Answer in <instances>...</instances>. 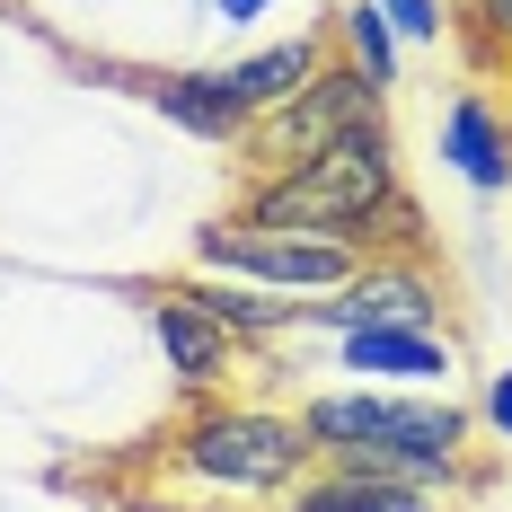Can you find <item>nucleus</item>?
<instances>
[{
	"mask_svg": "<svg viewBox=\"0 0 512 512\" xmlns=\"http://www.w3.org/2000/svg\"><path fill=\"white\" fill-rule=\"evenodd\" d=\"M309 442L327 468H371V477H460V407L442 398H389V389H336L301 407Z\"/></svg>",
	"mask_w": 512,
	"mask_h": 512,
	"instance_id": "1",
	"label": "nucleus"
},
{
	"mask_svg": "<svg viewBox=\"0 0 512 512\" xmlns=\"http://www.w3.org/2000/svg\"><path fill=\"white\" fill-rule=\"evenodd\" d=\"M398 204H407L398 195V151H389V124H380V133H354L336 151L301 159V168H274L248 195V221L256 230H301V239H354L362 248Z\"/></svg>",
	"mask_w": 512,
	"mask_h": 512,
	"instance_id": "2",
	"label": "nucleus"
},
{
	"mask_svg": "<svg viewBox=\"0 0 512 512\" xmlns=\"http://www.w3.org/2000/svg\"><path fill=\"white\" fill-rule=\"evenodd\" d=\"M177 460L204 477L212 495H283L301 486V468L318 460L301 415H265V407H204L177 433Z\"/></svg>",
	"mask_w": 512,
	"mask_h": 512,
	"instance_id": "3",
	"label": "nucleus"
},
{
	"mask_svg": "<svg viewBox=\"0 0 512 512\" xmlns=\"http://www.w3.org/2000/svg\"><path fill=\"white\" fill-rule=\"evenodd\" d=\"M380 80L371 71H354V62H327L309 89H292L283 106H265L248 124L256 159H274V168H301V159L336 151V142H354V133H380Z\"/></svg>",
	"mask_w": 512,
	"mask_h": 512,
	"instance_id": "4",
	"label": "nucleus"
},
{
	"mask_svg": "<svg viewBox=\"0 0 512 512\" xmlns=\"http://www.w3.org/2000/svg\"><path fill=\"white\" fill-rule=\"evenodd\" d=\"M195 256L221 265V274H239V283H274V292H345L362 274L354 239H301V230H256V221L204 230Z\"/></svg>",
	"mask_w": 512,
	"mask_h": 512,
	"instance_id": "5",
	"label": "nucleus"
},
{
	"mask_svg": "<svg viewBox=\"0 0 512 512\" xmlns=\"http://www.w3.org/2000/svg\"><path fill=\"white\" fill-rule=\"evenodd\" d=\"M301 327H336V336H354V327H442V309H433V283L415 265H362L345 283V301H301Z\"/></svg>",
	"mask_w": 512,
	"mask_h": 512,
	"instance_id": "6",
	"label": "nucleus"
},
{
	"mask_svg": "<svg viewBox=\"0 0 512 512\" xmlns=\"http://www.w3.org/2000/svg\"><path fill=\"white\" fill-rule=\"evenodd\" d=\"M151 336H159V362H168L186 389H212V380L230 371V354H239V336H230L221 318H204L186 292H159L151 301Z\"/></svg>",
	"mask_w": 512,
	"mask_h": 512,
	"instance_id": "7",
	"label": "nucleus"
},
{
	"mask_svg": "<svg viewBox=\"0 0 512 512\" xmlns=\"http://www.w3.org/2000/svg\"><path fill=\"white\" fill-rule=\"evenodd\" d=\"M442 159L460 168L477 195H504L512 186V124L477 98V89H460V98L442 106Z\"/></svg>",
	"mask_w": 512,
	"mask_h": 512,
	"instance_id": "8",
	"label": "nucleus"
},
{
	"mask_svg": "<svg viewBox=\"0 0 512 512\" xmlns=\"http://www.w3.org/2000/svg\"><path fill=\"white\" fill-rule=\"evenodd\" d=\"M345 371L362 380H451V345H442V327H354L345 336Z\"/></svg>",
	"mask_w": 512,
	"mask_h": 512,
	"instance_id": "9",
	"label": "nucleus"
},
{
	"mask_svg": "<svg viewBox=\"0 0 512 512\" xmlns=\"http://www.w3.org/2000/svg\"><path fill=\"white\" fill-rule=\"evenodd\" d=\"M292 512H433V486L371 477V468H318L292 486Z\"/></svg>",
	"mask_w": 512,
	"mask_h": 512,
	"instance_id": "10",
	"label": "nucleus"
},
{
	"mask_svg": "<svg viewBox=\"0 0 512 512\" xmlns=\"http://www.w3.org/2000/svg\"><path fill=\"white\" fill-rule=\"evenodd\" d=\"M327 71V45L318 36H292V45H265V53H248V62H230L221 80H230V98L248 106V115H265V106H283L292 89H309Z\"/></svg>",
	"mask_w": 512,
	"mask_h": 512,
	"instance_id": "11",
	"label": "nucleus"
},
{
	"mask_svg": "<svg viewBox=\"0 0 512 512\" xmlns=\"http://www.w3.org/2000/svg\"><path fill=\"white\" fill-rule=\"evenodd\" d=\"M151 106L168 115V124H186L195 142H239V133L256 124L248 106L230 98V80H221V71H186V80H159Z\"/></svg>",
	"mask_w": 512,
	"mask_h": 512,
	"instance_id": "12",
	"label": "nucleus"
},
{
	"mask_svg": "<svg viewBox=\"0 0 512 512\" xmlns=\"http://www.w3.org/2000/svg\"><path fill=\"white\" fill-rule=\"evenodd\" d=\"M177 292L204 309V318H221L230 336H274V327L301 318V301H265V292H248V283H177Z\"/></svg>",
	"mask_w": 512,
	"mask_h": 512,
	"instance_id": "13",
	"label": "nucleus"
},
{
	"mask_svg": "<svg viewBox=\"0 0 512 512\" xmlns=\"http://www.w3.org/2000/svg\"><path fill=\"white\" fill-rule=\"evenodd\" d=\"M345 45H354V71H371L380 89L398 80V27L380 18V0H354L345 9Z\"/></svg>",
	"mask_w": 512,
	"mask_h": 512,
	"instance_id": "14",
	"label": "nucleus"
},
{
	"mask_svg": "<svg viewBox=\"0 0 512 512\" xmlns=\"http://www.w3.org/2000/svg\"><path fill=\"white\" fill-rule=\"evenodd\" d=\"M380 18L398 27V45H433L442 36V0H380Z\"/></svg>",
	"mask_w": 512,
	"mask_h": 512,
	"instance_id": "15",
	"label": "nucleus"
},
{
	"mask_svg": "<svg viewBox=\"0 0 512 512\" xmlns=\"http://www.w3.org/2000/svg\"><path fill=\"white\" fill-rule=\"evenodd\" d=\"M486 424L512 442V371H495V389H486Z\"/></svg>",
	"mask_w": 512,
	"mask_h": 512,
	"instance_id": "16",
	"label": "nucleus"
},
{
	"mask_svg": "<svg viewBox=\"0 0 512 512\" xmlns=\"http://www.w3.org/2000/svg\"><path fill=\"white\" fill-rule=\"evenodd\" d=\"M477 27L486 36H512V0H477Z\"/></svg>",
	"mask_w": 512,
	"mask_h": 512,
	"instance_id": "17",
	"label": "nucleus"
},
{
	"mask_svg": "<svg viewBox=\"0 0 512 512\" xmlns=\"http://www.w3.org/2000/svg\"><path fill=\"white\" fill-rule=\"evenodd\" d=\"M256 9H265V0H221V18H230V27H239V18H256Z\"/></svg>",
	"mask_w": 512,
	"mask_h": 512,
	"instance_id": "18",
	"label": "nucleus"
}]
</instances>
